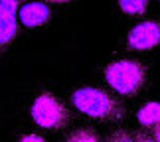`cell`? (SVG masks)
<instances>
[{
  "label": "cell",
  "instance_id": "cell-10",
  "mask_svg": "<svg viewBox=\"0 0 160 142\" xmlns=\"http://www.w3.org/2000/svg\"><path fill=\"white\" fill-rule=\"evenodd\" d=\"M105 142H138V140H137V134L128 130H115Z\"/></svg>",
  "mask_w": 160,
  "mask_h": 142
},
{
  "label": "cell",
  "instance_id": "cell-12",
  "mask_svg": "<svg viewBox=\"0 0 160 142\" xmlns=\"http://www.w3.org/2000/svg\"><path fill=\"white\" fill-rule=\"evenodd\" d=\"M137 140L138 142H156L150 134H144V132H137Z\"/></svg>",
  "mask_w": 160,
  "mask_h": 142
},
{
  "label": "cell",
  "instance_id": "cell-2",
  "mask_svg": "<svg viewBox=\"0 0 160 142\" xmlns=\"http://www.w3.org/2000/svg\"><path fill=\"white\" fill-rule=\"evenodd\" d=\"M103 77L115 93L134 97L146 83V67L138 59H117L103 69Z\"/></svg>",
  "mask_w": 160,
  "mask_h": 142
},
{
  "label": "cell",
  "instance_id": "cell-13",
  "mask_svg": "<svg viewBox=\"0 0 160 142\" xmlns=\"http://www.w3.org/2000/svg\"><path fill=\"white\" fill-rule=\"evenodd\" d=\"M152 138H154L156 142H160V125L154 126V134H152Z\"/></svg>",
  "mask_w": 160,
  "mask_h": 142
},
{
  "label": "cell",
  "instance_id": "cell-11",
  "mask_svg": "<svg viewBox=\"0 0 160 142\" xmlns=\"http://www.w3.org/2000/svg\"><path fill=\"white\" fill-rule=\"evenodd\" d=\"M20 142H46V138H42L40 134H24Z\"/></svg>",
  "mask_w": 160,
  "mask_h": 142
},
{
  "label": "cell",
  "instance_id": "cell-7",
  "mask_svg": "<svg viewBox=\"0 0 160 142\" xmlns=\"http://www.w3.org/2000/svg\"><path fill=\"white\" fill-rule=\"evenodd\" d=\"M137 119L146 128H154L156 125H160V103H146L144 107L138 109Z\"/></svg>",
  "mask_w": 160,
  "mask_h": 142
},
{
  "label": "cell",
  "instance_id": "cell-4",
  "mask_svg": "<svg viewBox=\"0 0 160 142\" xmlns=\"http://www.w3.org/2000/svg\"><path fill=\"white\" fill-rule=\"evenodd\" d=\"M127 46L134 51H146L160 46V22L146 20L137 24L127 36Z\"/></svg>",
  "mask_w": 160,
  "mask_h": 142
},
{
  "label": "cell",
  "instance_id": "cell-5",
  "mask_svg": "<svg viewBox=\"0 0 160 142\" xmlns=\"http://www.w3.org/2000/svg\"><path fill=\"white\" fill-rule=\"evenodd\" d=\"M18 2H0V55L6 51L18 34V20H16Z\"/></svg>",
  "mask_w": 160,
  "mask_h": 142
},
{
  "label": "cell",
  "instance_id": "cell-3",
  "mask_svg": "<svg viewBox=\"0 0 160 142\" xmlns=\"http://www.w3.org/2000/svg\"><path fill=\"white\" fill-rule=\"evenodd\" d=\"M30 113L36 125L46 130H63L71 120L69 109L63 105V101L48 91L36 97Z\"/></svg>",
  "mask_w": 160,
  "mask_h": 142
},
{
  "label": "cell",
  "instance_id": "cell-6",
  "mask_svg": "<svg viewBox=\"0 0 160 142\" xmlns=\"http://www.w3.org/2000/svg\"><path fill=\"white\" fill-rule=\"evenodd\" d=\"M50 18H52V10L44 2H30L20 8V22L28 28L44 26V24L50 22Z\"/></svg>",
  "mask_w": 160,
  "mask_h": 142
},
{
  "label": "cell",
  "instance_id": "cell-8",
  "mask_svg": "<svg viewBox=\"0 0 160 142\" xmlns=\"http://www.w3.org/2000/svg\"><path fill=\"white\" fill-rule=\"evenodd\" d=\"M67 142H103L93 128H77L67 136Z\"/></svg>",
  "mask_w": 160,
  "mask_h": 142
},
{
  "label": "cell",
  "instance_id": "cell-1",
  "mask_svg": "<svg viewBox=\"0 0 160 142\" xmlns=\"http://www.w3.org/2000/svg\"><path fill=\"white\" fill-rule=\"evenodd\" d=\"M71 103L79 113L101 122H119L125 119V107L107 91L97 87H79L71 93Z\"/></svg>",
  "mask_w": 160,
  "mask_h": 142
},
{
  "label": "cell",
  "instance_id": "cell-9",
  "mask_svg": "<svg viewBox=\"0 0 160 142\" xmlns=\"http://www.w3.org/2000/svg\"><path fill=\"white\" fill-rule=\"evenodd\" d=\"M119 8L125 12V14H144L146 8H148V2L144 0H121Z\"/></svg>",
  "mask_w": 160,
  "mask_h": 142
}]
</instances>
